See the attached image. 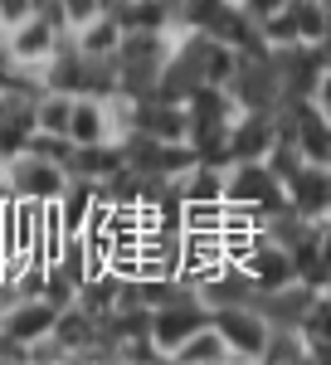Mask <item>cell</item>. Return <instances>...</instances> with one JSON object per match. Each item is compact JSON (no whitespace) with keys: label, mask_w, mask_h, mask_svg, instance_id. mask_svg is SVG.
<instances>
[{"label":"cell","mask_w":331,"mask_h":365,"mask_svg":"<svg viewBox=\"0 0 331 365\" xmlns=\"http://www.w3.org/2000/svg\"><path fill=\"white\" fill-rule=\"evenodd\" d=\"M127 166V156H122V141L108 137V141H93V146H73L68 151V175H78V180H93V185H103L112 170Z\"/></svg>","instance_id":"7c38bea8"},{"label":"cell","mask_w":331,"mask_h":365,"mask_svg":"<svg viewBox=\"0 0 331 365\" xmlns=\"http://www.w3.org/2000/svg\"><path fill=\"white\" fill-rule=\"evenodd\" d=\"M210 327L224 341L229 361H263L268 336H273V317L253 302H215L210 307Z\"/></svg>","instance_id":"7a4b0ae2"},{"label":"cell","mask_w":331,"mask_h":365,"mask_svg":"<svg viewBox=\"0 0 331 365\" xmlns=\"http://www.w3.org/2000/svg\"><path fill=\"white\" fill-rule=\"evenodd\" d=\"M98 10H103V0H58L63 29H78V25H88V20H93Z\"/></svg>","instance_id":"2e32d148"},{"label":"cell","mask_w":331,"mask_h":365,"mask_svg":"<svg viewBox=\"0 0 331 365\" xmlns=\"http://www.w3.org/2000/svg\"><path fill=\"white\" fill-rule=\"evenodd\" d=\"M54 317H58L54 302H44L39 292H20V297H10V307H0V336H10L34 351L39 341H49Z\"/></svg>","instance_id":"ba28073f"},{"label":"cell","mask_w":331,"mask_h":365,"mask_svg":"<svg viewBox=\"0 0 331 365\" xmlns=\"http://www.w3.org/2000/svg\"><path fill=\"white\" fill-rule=\"evenodd\" d=\"M58 39H63V29H54L44 15H34V10H29L25 20L0 29V49H5V58H10L15 68H39V63L58 49Z\"/></svg>","instance_id":"52a82bcc"},{"label":"cell","mask_w":331,"mask_h":365,"mask_svg":"<svg viewBox=\"0 0 331 365\" xmlns=\"http://www.w3.org/2000/svg\"><path fill=\"white\" fill-rule=\"evenodd\" d=\"M0 200H5V161H0Z\"/></svg>","instance_id":"d6986e66"},{"label":"cell","mask_w":331,"mask_h":365,"mask_svg":"<svg viewBox=\"0 0 331 365\" xmlns=\"http://www.w3.org/2000/svg\"><path fill=\"white\" fill-rule=\"evenodd\" d=\"M29 10H34V0H0V29L15 25V20H25Z\"/></svg>","instance_id":"ac0fdd59"},{"label":"cell","mask_w":331,"mask_h":365,"mask_svg":"<svg viewBox=\"0 0 331 365\" xmlns=\"http://www.w3.org/2000/svg\"><path fill=\"white\" fill-rule=\"evenodd\" d=\"M282 5H287V0H239V10H244L253 25H263V20H268V15H277Z\"/></svg>","instance_id":"e0dca14e"},{"label":"cell","mask_w":331,"mask_h":365,"mask_svg":"<svg viewBox=\"0 0 331 365\" xmlns=\"http://www.w3.org/2000/svg\"><path fill=\"white\" fill-rule=\"evenodd\" d=\"M229 5H239V0H229Z\"/></svg>","instance_id":"ffe728a7"},{"label":"cell","mask_w":331,"mask_h":365,"mask_svg":"<svg viewBox=\"0 0 331 365\" xmlns=\"http://www.w3.org/2000/svg\"><path fill=\"white\" fill-rule=\"evenodd\" d=\"M224 205L248 210L258 225H277L287 215L282 205V180H277L268 161H229L224 166Z\"/></svg>","instance_id":"6da1fadb"},{"label":"cell","mask_w":331,"mask_h":365,"mask_svg":"<svg viewBox=\"0 0 331 365\" xmlns=\"http://www.w3.org/2000/svg\"><path fill=\"white\" fill-rule=\"evenodd\" d=\"M282 205L292 220L302 225H322L331 210V166H317V161H302L282 180Z\"/></svg>","instance_id":"8992f818"},{"label":"cell","mask_w":331,"mask_h":365,"mask_svg":"<svg viewBox=\"0 0 331 365\" xmlns=\"http://www.w3.org/2000/svg\"><path fill=\"white\" fill-rule=\"evenodd\" d=\"M205 322H210V302H205L195 287H185L180 297H170V302L146 312V336H151V346H156V356L166 361V356L190 336V331H200Z\"/></svg>","instance_id":"3957f363"},{"label":"cell","mask_w":331,"mask_h":365,"mask_svg":"<svg viewBox=\"0 0 331 365\" xmlns=\"http://www.w3.org/2000/svg\"><path fill=\"white\" fill-rule=\"evenodd\" d=\"M239 268H244V278L253 292H263V297H277V292H287V287H297L292 282V258H287V244L273 239L268 229L253 239V249L239 258Z\"/></svg>","instance_id":"5b68a950"},{"label":"cell","mask_w":331,"mask_h":365,"mask_svg":"<svg viewBox=\"0 0 331 365\" xmlns=\"http://www.w3.org/2000/svg\"><path fill=\"white\" fill-rule=\"evenodd\" d=\"M117 137V117H112L108 98H88V93H73L68 103V122H63V141L68 146H93V141Z\"/></svg>","instance_id":"30bf717a"},{"label":"cell","mask_w":331,"mask_h":365,"mask_svg":"<svg viewBox=\"0 0 331 365\" xmlns=\"http://www.w3.org/2000/svg\"><path fill=\"white\" fill-rule=\"evenodd\" d=\"M277 141V117L273 108H239L229 132H224V146H229V161H263L268 146Z\"/></svg>","instance_id":"9c48e42d"},{"label":"cell","mask_w":331,"mask_h":365,"mask_svg":"<svg viewBox=\"0 0 331 365\" xmlns=\"http://www.w3.org/2000/svg\"><path fill=\"white\" fill-rule=\"evenodd\" d=\"M68 185V170L39 156V151H15L5 156V195L10 200H25V205H49L58 200V190Z\"/></svg>","instance_id":"277c9868"},{"label":"cell","mask_w":331,"mask_h":365,"mask_svg":"<svg viewBox=\"0 0 331 365\" xmlns=\"http://www.w3.org/2000/svg\"><path fill=\"white\" fill-rule=\"evenodd\" d=\"M166 361H180V365H224V361H229V351H224V341L215 336V327L205 322V327L190 331V336L180 341Z\"/></svg>","instance_id":"5bb4252c"},{"label":"cell","mask_w":331,"mask_h":365,"mask_svg":"<svg viewBox=\"0 0 331 365\" xmlns=\"http://www.w3.org/2000/svg\"><path fill=\"white\" fill-rule=\"evenodd\" d=\"M292 10V29H297V44H322L331 34V15L327 0H287Z\"/></svg>","instance_id":"9a60e30c"},{"label":"cell","mask_w":331,"mask_h":365,"mask_svg":"<svg viewBox=\"0 0 331 365\" xmlns=\"http://www.w3.org/2000/svg\"><path fill=\"white\" fill-rule=\"evenodd\" d=\"M68 39H73V49L88 58H112V49H117V39H122V25L112 20L108 10H98L88 25L68 29Z\"/></svg>","instance_id":"4fadbf2b"},{"label":"cell","mask_w":331,"mask_h":365,"mask_svg":"<svg viewBox=\"0 0 331 365\" xmlns=\"http://www.w3.org/2000/svg\"><path fill=\"white\" fill-rule=\"evenodd\" d=\"M292 336L302 346V361H331V297L327 292H307L302 317L292 322Z\"/></svg>","instance_id":"8fae6325"}]
</instances>
